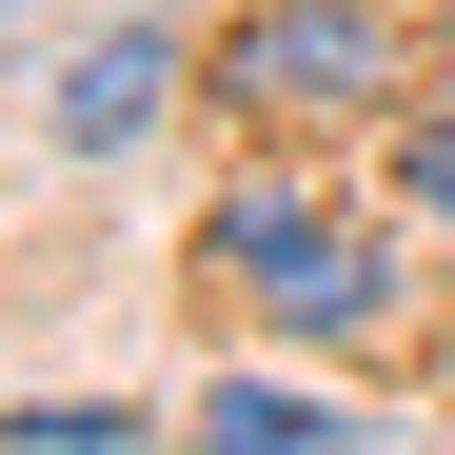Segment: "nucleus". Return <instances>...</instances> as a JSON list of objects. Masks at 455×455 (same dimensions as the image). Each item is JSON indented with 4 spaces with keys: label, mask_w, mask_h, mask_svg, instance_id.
I'll return each instance as SVG.
<instances>
[{
    "label": "nucleus",
    "mask_w": 455,
    "mask_h": 455,
    "mask_svg": "<svg viewBox=\"0 0 455 455\" xmlns=\"http://www.w3.org/2000/svg\"><path fill=\"white\" fill-rule=\"evenodd\" d=\"M179 80H198V40H179V20H100L80 60H60V139H80V159H119Z\"/></svg>",
    "instance_id": "obj_3"
},
{
    "label": "nucleus",
    "mask_w": 455,
    "mask_h": 455,
    "mask_svg": "<svg viewBox=\"0 0 455 455\" xmlns=\"http://www.w3.org/2000/svg\"><path fill=\"white\" fill-rule=\"evenodd\" d=\"M20 455H139V416L119 396H60V416H20Z\"/></svg>",
    "instance_id": "obj_5"
},
{
    "label": "nucleus",
    "mask_w": 455,
    "mask_h": 455,
    "mask_svg": "<svg viewBox=\"0 0 455 455\" xmlns=\"http://www.w3.org/2000/svg\"><path fill=\"white\" fill-rule=\"evenodd\" d=\"M198 455H356V435L297 396V376H218V396H198Z\"/></svg>",
    "instance_id": "obj_4"
},
{
    "label": "nucleus",
    "mask_w": 455,
    "mask_h": 455,
    "mask_svg": "<svg viewBox=\"0 0 455 455\" xmlns=\"http://www.w3.org/2000/svg\"><path fill=\"white\" fill-rule=\"evenodd\" d=\"M416 218H455V100L416 119Z\"/></svg>",
    "instance_id": "obj_6"
},
{
    "label": "nucleus",
    "mask_w": 455,
    "mask_h": 455,
    "mask_svg": "<svg viewBox=\"0 0 455 455\" xmlns=\"http://www.w3.org/2000/svg\"><path fill=\"white\" fill-rule=\"evenodd\" d=\"M198 297L238 337H277V356H356L376 317H396V238L337 218V198H297V179H238L198 218Z\"/></svg>",
    "instance_id": "obj_1"
},
{
    "label": "nucleus",
    "mask_w": 455,
    "mask_h": 455,
    "mask_svg": "<svg viewBox=\"0 0 455 455\" xmlns=\"http://www.w3.org/2000/svg\"><path fill=\"white\" fill-rule=\"evenodd\" d=\"M198 80L238 119H356L396 80V0H238V20L198 40Z\"/></svg>",
    "instance_id": "obj_2"
}]
</instances>
